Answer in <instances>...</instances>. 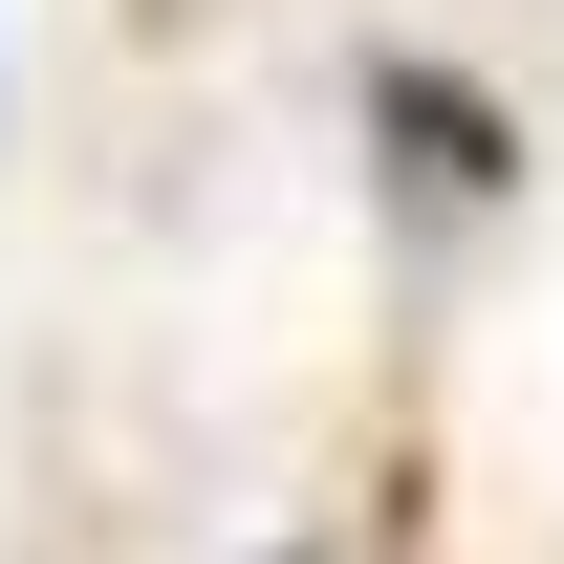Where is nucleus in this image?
<instances>
[{"mask_svg":"<svg viewBox=\"0 0 564 564\" xmlns=\"http://www.w3.org/2000/svg\"><path fill=\"white\" fill-rule=\"evenodd\" d=\"M282 564H304V543H282Z\"/></svg>","mask_w":564,"mask_h":564,"instance_id":"obj_2","label":"nucleus"},{"mask_svg":"<svg viewBox=\"0 0 564 564\" xmlns=\"http://www.w3.org/2000/svg\"><path fill=\"white\" fill-rule=\"evenodd\" d=\"M369 109L413 131V196H499V109H478V87H434V66H391Z\"/></svg>","mask_w":564,"mask_h":564,"instance_id":"obj_1","label":"nucleus"}]
</instances>
